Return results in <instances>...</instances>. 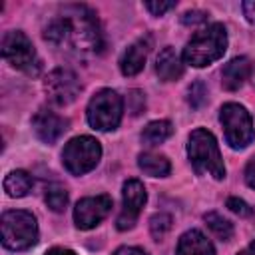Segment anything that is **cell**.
<instances>
[{
    "label": "cell",
    "instance_id": "obj_13",
    "mask_svg": "<svg viewBox=\"0 0 255 255\" xmlns=\"http://www.w3.org/2000/svg\"><path fill=\"white\" fill-rule=\"evenodd\" d=\"M149 46H151L149 36H143V38L135 40L131 46H128V50L124 52V56L120 60V70H122L124 76H135L137 72L143 70Z\"/></svg>",
    "mask_w": 255,
    "mask_h": 255
},
{
    "label": "cell",
    "instance_id": "obj_4",
    "mask_svg": "<svg viewBox=\"0 0 255 255\" xmlns=\"http://www.w3.org/2000/svg\"><path fill=\"white\" fill-rule=\"evenodd\" d=\"M38 241V223L30 211L14 209L2 215V243L6 249L24 251Z\"/></svg>",
    "mask_w": 255,
    "mask_h": 255
},
{
    "label": "cell",
    "instance_id": "obj_33",
    "mask_svg": "<svg viewBox=\"0 0 255 255\" xmlns=\"http://www.w3.org/2000/svg\"><path fill=\"white\" fill-rule=\"evenodd\" d=\"M251 78H253V84H255V64L251 66Z\"/></svg>",
    "mask_w": 255,
    "mask_h": 255
},
{
    "label": "cell",
    "instance_id": "obj_29",
    "mask_svg": "<svg viewBox=\"0 0 255 255\" xmlns=\"http://www.w3.org/2000/svg\"><path fill=\"white\" fill-rule=\"evenodd\" d=\"M243 12L247 16V20L251 24H255V0H249V2H243Z\"/></svg>",
    "mask_w": 255,
    "mask_h": 255
},
{
    "label": "cell",
    "instance_id": "obj_1",
    "mask_svg": "<svg viewBox=\"0 0 255 255\" xmlns=\"http://www.w3.org/2000/svg\"><path fill=\"white\" fill-rule=\"evenodd\" d=\"M44 40L58 48L68 46L78 56L98 54L104 48L100 22L84 4L64 6L44 28Z\"/></svg>",
    "mask_w": 255,
    "mask_h": 255
},
{
    "label": "cell",
    "instance_id": "obj_3",
    "mask_svg": "<svg viewBox=\"0 0 255 255\" xmlns=\"http://www.w3.org/2000/svg\"><path fill=\"white\" fill-rule=\"evenodd\" d=\"M227 50V32L223 24H211L197 32L183 48V62L195 68H203L219 60Z\"/></svg>",
    "mask_w": 255,
    "mask_h": 255
},
{
    "label": "cell",
    "instance_id": "obj_15",
    "mask_svg": "<svg viewBox=\"0 0 255 255\" xmlns=\"http://www.w3.org/2000/svg\"><path fill=\"white\" fill-rule=\"evenodd\" d=\"M155 72H157L159 80H163V82H173L183 76V62L171 46H165L159 52V56L155 60Z\"/></svg>",
    "mask_w": 255,
    "mask_h": 255
},
{
    "label": "cell",
    "instance_id": "obj_6",
    "mask_svg": "<svg viewBox=\"0 0 255 255\" xmlns=\"http://www.w3.org/2000/svg\"><path fill=\"white\" fill-rule=\"evenodd\" d=\"M124 100L114 90H100L88 104V122L94 129L110 131L116 129L122 122Z\"/></svg>",
    "mask_w": 255,
    "mask_h": 255
},
{
    "label": "cell",
    "instance_id": "obj_17",
    "mask_svg": "<svg viewBox=\"0 0 255 255\" xmlns=\"http://www.w3.org/2000/svg\"><path fill=\"white\" fill-rule=\"evenodd\" d=\"M137 165L143 173L151 175V177H165L171 171V163L165 155L161 153H153V151H145L139 153L137 157Z\"/></svg>",
    "mask_w": 255,
    "mask_h": 255
},
{
    "label": "cell",
    "instance_id": "obj_5",
    "mask_svg": "<svg viewBox=\"0 0 255 255\" xmlns=\"http://www.w3.org/2000/svg\"><path fill=\"white\" fill-rule=\"evenodd\" d=\"M2 56L10 66L28 76H38L42 70V62L30 38L20 30H10L2 36Z\"/></svg>",
    "mask_w": 255,
    "mask_h": 255
},
{
    "label": "cell",
    "instance_id": "obj_31",
    "mask_svg": "<svg viewBox=\"0 0 255 255\" xmlns=\"http://www.w3.org/2000/svg\"><path fill=\"white\" fill-rule=\"evenodd\" d=\"M46 255H76L72 249H64V247H52Z\"/></svg>",
    "mask_w": 255,
    "mask_h": 255
},
{
    "label": "cell",
    "instance_id": "obj_8",
    "mask_svg": "<svg viewBox=\"0 0 255 255\" xmlns=\"http://www.w3.org/2000/svg\"><path fill=\"white\" fill-rule=\"evenodd\" d=\"M219 120L225 129V139L233 149H243L253 139V122L249 112L239 104H225L221 108Z\"/></svg>",
    "mask_w": 255,
    "mask_h": 255
},
{
    "label": "cell",
    "instance_id": "obj_9",
    "mask_svg": "<svg viewBox=\"0 0 255 255\" xmlns=\"http://www.w3.org/2000/svg\"><path fill=\"white\" fill-rule=\"evenodd\" d=\"M44 90L48 94V100L56 106H68L72 104L80 94V80L78 76L68 68H56L52 70L44 80Z\"/></svg>",
    "mask_w": 255,
    "mask_h": 255
},
{
    "label": "cell",
    "instance_id": "obj_10",
    "mask_svg": "<svg viewBox=\"0 0 255 255\" xmlns=\"http://www.w3.org/2000/svg\"><path fill=\"white\" fill-rule=\"evenodd\" d=\"M145 199H147L145 187L139 179H128L124 183V203H122V211L118 215V229L120 231L131 229L135 225Z\"/></svg>",
    "mask_w": 255,
    "mask_h": 255
},
{
    "label": "cell",
    "instance_id": "obj_27",
    "mask_svg": "<svg viewBox=\"0 0 255 255\" xmlns=\"http://www.w3.org/2000/svg\"><path fill=\"white\" fill-rule=\"evenodd\" d=\"M145 8H147L153 16H161L163 12L175 8V2H145Z\"/></svg>",
    "mask_w": 255,
    "mask_h": 255
},
{
    "label": "cell",
    "instance_id": "obj_30",
    "mask_svg": "<svg viewBox=\"0 0 255 255\" xmlns=\"http://www.w3.org/2000/svg\"><path fill=\"white\" fill-rule=\"evenodd\" d=\"M114 255H147V253L139 247H120Z\"/></svg>",
    "mask_w": 255,
    "mask_h": 255
},
{
    "label": "cell",
    "instance_id": "obj_21",
    "mask_svg": "<svg viewBox=\"0 0 255 255\" xmlns=\"http://www.w3.org/2000/svg\"><path fill=\"white\" fill-rule=\"evenodd\" d=\"M46 203L52 211H64L68 205V191L60 183H50L46 187Z\"/></svg>",
    "mask_w": 255,
    "mask_h": 255
},
{
    "label": "cell",
    "instance_id": "obj_28",
    "mask_svg": "<svg viewBox=\"0 0 255 255\" xmlns=\"http://www.w3.org/2000/svg\"><path fill=\"white\" fill-rule=\"evenodd\" d=\"M245 181H247L249 187L255 189V155L249 159V163H247V167H245Z\"/></svg>",
    "mask_w": 255,
    "mask_h": 255
},
{
    "label": "cell",
    "instance_id": "obj_18",
    "mask_svg": "<svg viewBox=\"0 0 255 255\" xmlns=\"http://www.w3.org/2000/svg\"><path fill=\"white\" fill-rule=\"evenodd\" d=\"M30 189H32V175L28 171L16 169V171H10L4 179V191L10 197H24Z\"/></svg>",
    "mask_w": 255,
    "mask_h": 255
},
{
    "label": "cell",
    "instance_id": "obj_16",
    "mask_svg": "<svg viewBox=\"0 0 255 255\" xmlns=\"http://www.w3.org/2000/svg\"><path fill=\"white\" fill-rule=\"evenodd\" d=\"M175 255H215V249L201 231L189 229L179 237Z\"/></svg>",
    "mask_w": 255,
    "mask_h": 255
},
{
    "label": "cell",
    "instance_id": "obj_12",
    "mask_svg": "<svg viewBox=\"0 0 255 255\" xmlns=\"http://www.w3.org/2000/svg\"><path fill=\"white\" fill-rule=\"evenodd\" d=\"M68 126H70V122H68L66 118H62V116H58L56 112L46 110V108L38 110V112L34 114V118H32L34 133H36L44 143H54V141H58V139L64 135V131L68 129Z\"/></svg>",
    "mask_w": 255,
    "mask_h": 255
},
{
    "label": "cell",
    "instance_id": "obj_26",
    "mask_svg": "<svg viewBox=\"0 0 255 255\" xmlns=\"http://www.w3.org/2000/svg\"><path fill=\"white\" fill-rule=\"evenodd\" d=\"M205 20H207V14L201 12V10H191V12H185V14L181 16V22H183L185 26H195V24H201V22H205Z\"/></svg>",
    "mask_w": 255,
    "mask_h": 255
},
{
    "label": "cell",
    "instance_id": "obj_22",
    "mask_svg": "<svg viewBox=\"0 0 255 255\" xmlns=\"http://www.w3.org/2000/svg\"><path fill=\"white\" fill-rule=\"evenodd\" d=\"M149 229H151V235L155 239H161L171 229V217L167 213H155L149 219Z\"/></svg>",
    "mask_w": 255,
    "mask_h": 255
},
{
    "label": "cell",
    "instance_id": "obj_23",
    "mask_svg": "<svg viewBox=\"0 0 255 255\" xmlns=\"http://www.w3.org/2000/svg\"><path fill=\"white\" fill-rule=\"evenodd\" d=\"M205 100H207V88H205V84L203 82H193L191 86H189V90H187V102H189V106L191 108H201L203 104H205Z\"/></svg>",
    "mask_w": 255,
    "mask_h": 255
},
{
    "label": "cell",
    "instance_id": "obj_20",
    "mask_svg": "<svg viewBox=\"0 0 255 255\" xmlns=\"http://www.w3.org/2000/svg\"><path fill=\"white\" fill-rule=\"evenodd\" d=\"M205 223L211 229V233L215 237H219L221 241H229L233 237V223L229 219H225L223 215L209 211V213H205Z\"/></svg>",
    "mask_w": 255,
    "mask_h": 255
},
{
    "label": "cell",
    "instance_id": "obj_24",
    "mask_svg": "<svg viewBox=\"0 0 255 255\" xmlns=\"http://www.w3.org/2000/svg\"><path fill=\"white\" fill-rule=\"evenodd\" d=\"M128 108H129V112H131L133 116H137V114L143 112L145 100H143V94H141L139 90H131V92H129V96H128Z\"/></svg>",
    "mask_w": 255,
    "mask_h": 255
},
{
    "label": "cell",
    "instance_id": "obj_7",
    "mask_svg": "<svg viewBox=\"0 0 255 255\" xmlns=\"http://www.w3.org/2000/svg\"><path fill=\"white\" fill-rule=\"evenodd\" d=\"M100 155H102L100 141L94 139L92 135H80L66 143L62 151V161L70 173L84 175L98 165Z\"/></svg>",
    "mask_w": 255,
    "mask_h": 255
},
{
    "label": "cell",
    "instance_id": "obj_11",
    "mask_svg": "<svg viewBox=\"0 0 255 255\" xmlns=\"http://www.w3.org/2000/svg\"><path fill=\"white\" fill-rule=\"evenodd\" d=\"M112 209V197L110 195H96V197H84L74 207V221L78 229H92L96 227Z\"/></svg>",
    "mask_w": 255,
    "mask_h": 255
},
{
    "label": "cell",
    "instance_id": "obj_2",
    "mask_svg": "<svg viewBox=\"0 0 255 255\" xmlns=\"http://www.w3.org/2000/svg\"><path fill=\"white\" fill-rule=\"evenodd\" d=\"M187 155H189V161L197 175L209 173L215 179L225 177V165H223V159L219 153V145L211 131H207L203 128L193 129L189 133V141H187Z\"/></svg>",
    "mask_w": 255,
    "mask_h": 255
},
{
    "label": "cell",
    "instance_id": "obj_32",
    "mask_svg": "<svg viewBox=\"0 0 255 255\" xmlns=\"http://www.w3.org/2000/svg\"><path fill=\"white\" fill-rule=\"evenodd\" d=\"M237 255H255V241L253 243H249L241 253H237Z\"/></svg>",
    "mask_w": 255,
    "mask_h": 255
},
{
    "label": "cell",
    "instance_id": "obj_25",
    "mask_svg": "<svg viewBox=\"0 0 255 255\" xmlns=\"http://www.w3.org/2000/svg\"><path fill=\"white\" fill-rule=\"evenodd\" d=\"M227 207H229L233 213L241 215V217H249V215L253 213V209H251L243 199H239V197H229V199H227Z\"/></svg>",
    "mask_w": 255,
    "mask_h": 255
},
{
    "label": "cell",
    "instance_id": "obj_19",
    "mask_svg": "<svg viewBox=\"0 0 255 255\" xmlns=\"http://www.w3.org/2000/svg\"><path fill=\"white\" fill-rule=\"evenodd\" d=\"M171 133H173L171 122H167V120L149 122V124L143 128V131H141V141H143L145 145H157V143H163Z\"/></svg>",
    "mask_w": 255,
    "mask_h": 255
},
{
    "label": "cell",
    "instance_id": "obj_14",
    "mask_svg": "<svg viewBox=\"0 0 255 255\" xmlns=\"http://www.w3.org/2000/svg\"><path fill=\"white\" fill-rule=\"evenodd\" d=\"M251 66L253 64L245 56L233 58L229 64H225V68L221 72V84H223V88L229 90V92L239 90L243 86V82L251 76Z\"/></svg>",
    "mask_w": 255,
    "mask_h": 255
}]
</instances>
